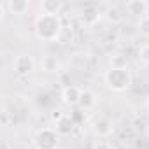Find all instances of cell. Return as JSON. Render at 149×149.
Instances as JSON below:
<instances>
[{"mask_svg":"<svg viewBox=\"0 0 149 149\" xmlns=\"http://www.w3.org/2000/svg\"><path fill=\"white\" fill-rule=\"evenodd\" d=\"M81 93H83V90H79L77 86H65L61 90V102L65 105H70V107L79 105Z\"/></svg>","mask_w":149,"mask_h":149,"instance_id":"cell-6","label":"cell"},{"mask_svg":"<svg viewBox=\"0 0 149 149\" xmlns=\"http://www.w3.org/2000/svg\"><path fill=\"white\" fill-rule=\"evenodd\" d=\"M112 130H114V126H112V123H111L107 118H98V119H95V123H93V133H95L97 137H100V139L109 137V135L112 133Z\"/></svg>","mask_w":149,"mask_h":149,"instance_id":"cell-7","label":"cell"},{"mask_svg":"<svg viewBox=\"0 0 149 149\" xmlns=\"http://www.w3.org/2000/svg\"><path fill=\"white\" fill-rule=\"evenodd\" d=\"M63 28V21L60 16H51V14H40L35 21V35L39 40L44 42H56L60 32Z\"/></svg>","mask_w":149,"mask_h":149,"instance_id":"cell-1","label":"cell"},{"mask_svg":"<svg viewBox=\"0 0 149 149\" xmlns=\"http://www.w3.org/2000/svg\"><path fill=\"white\" fill-rule=\"evenodd\" d=\"M104 81L112 91H125L132 86V74L128 68H107L104 74Z\"/></svg>","mask_w":149,"mask_h":149,"instance_id":"cell-2","label":"cell"},{"mask_svg":"<svg viewBox=\"0 0 149 149\" xmlns=\"http://www.w3.org/2000/svg\"><path fill=\"white\" fill-rule=\"evenodd\" d=\"M139 58H140V61L149 63V44H144V46L139 49Z\"/></svg>","mask_w":149,"mask_h":149,"instance_id":"cell-18","label":"cell"},{"mask_svg":"<svg viewBox=\"0 0 149 149\" xmlns=\"http://www.w3.org/2000/svg\"><path fill=\"white\" fill-rule=\"evenodd\" d=\"M60 135L54 128H40L33 135V147L35 149H56L58 147Z\"/></svg>","mask_w":149,"mask_h":149,"instance_id":"cell-3","label":"cell"},{"mask_svg":"<svg viewBox=\"0 0 149 149\" xmlns=\"http://www.w3.org/2000/svg\"><path fill=\"white\" fill-rule=\"evenodd\" d=\"M147 9H149V6H147L146 0H128V2L125 4V11L128 14L139 18V19L147 16Z\"/></svg>","mask_w":149,"mask_h":149,"instance_id":"cell-5","label":"cell"},{"mask_svg":"<svg viewBox=\"0 0 149 149\" xmlns=\"http://www.w3.org/2000/svg\"><path fill=\"white\" fill-rule=\"evenodd\" d=\"M137 28H139V32H140L142 35L149 37V14L139 19V23H137Z\"/></svg>","mask_w":149,"mask_h":149,"instance_id":"cell-17","label":"cell"},{"mask_svg":"<svg viewBox=\"0 0 149 149\" xmlns=\"http://www.w3.org/2000/svg\"><path fill=\"white\" fill-rule=\"evenodd\" d=\"M81 19L86 26H95L98 21H100V11L93 6H88L83 9V14H81Z\"/></svg>","mask_w":149,"mask_h":149,"instance_id":"cell-10","label":"cell"},{"mask_svg":"<svg viewBox=\"0 0 149 149\" xmlns=\"http://www.w3.org/2000/svg\"><path fill=\"white\" fill-rule=\"evenodd\" d=\"M40 67H42L44 72H56L58 67H60V61H58L56 56L47 54V56H44V58L40 60Z\"/></svg>","mask_w":149,"mask_h":149,"instance_id":"cell-15","label":"cell"},{"mask_svg":"<svg viewBox=\"0 0 149 149\" xmlns=\"http://www.w3.org/2000/svg\"><path fill=\"white\" fill-rule=\"evenodd\" d=\"M109 63H111V68H128V60L125 54H112L109 58Z\"/></svg>","mask_w":149,"mask_h":149,"instance_id":"cell-16","label":"cell"},{"mask_svg":"<svg viewBox=\"0 0 149 149\" xmlns=\"http://www.w3.org/2000/svg\"><path fill=\"white\" fill-rule=\"evenodd\" d=\"M74 39H76L74 26H72V25H63V28H61V32H60V35H58V39H56V42L61 44V46H67V44H72Z\"/></svg>","mask_w":149,"mask_h":149,"instance_id":"cell-14","label":"cell"},{"mask_svg":"<svg viewBox=\"0 0 149 149\" xmlns=\"http://www.w3.org/2000/svg\"><path fill=\"white\" fill-rule=\"evenodd\" d=\"M74 126H76V121H74L72 116H68V114H65L61 119H58L54 123V130H56L58 135H70Z\"/></svg>","mask_w":149,"mask_h":149,"instance_id":"cell-9","label":"cell"},{"mask_svg":"<svg viewBox=\"0 0 149 149\" xmlns=\"http://www.w3.org/2000/svg\"><path fill=\"white\" fill-rule=\"evenodd\" d=\"M63 2L61 0H42L40 2V11L42 14H51V16H58L63 9Z\"/></svg>","mask_w":149,"mask_h":149,"instance_id":"cell-11","label":"cell"},{"mask_svg":"<svg viewBox=\"0 0 149 149\" xmlns=\"http://www.w3.org/2000/svg\"><path fill=\"white\" fill-rule=\"evenodd\" d=\"M63 116H65V114H63V112H61V111H54V112H53V114H51V118H53V121H54V123H56V121H58V119H61V118H63Z\"/></svg>","mask_w":149,"mask_h":149,"instance_id":"cell-20","label":"cell"},{"mask_svg":"<svg viewBox=\"0 0 149 149\" xmlns=\"http://www.w3.org/2000/svg\"><path fill=\"white\" fill-rule=\"evenodd\" d=\"M147 105H149V100H147Z\"/></svg>","mask_w":149,"mask_h":149,"instance_id":"cell-21","label":"cell"},{"mask_svg":"<svg viewBox=\"0 0 149 149\" xmlns=\"http://www.w3.org/2000/svg\"><path fill=\"white\" fill-rule=\"evenodd\" d=\"M93 149H112V147H111V144L105 142V140H97L95 146H93Z\"/></svg>","mask_w":149,"mask_h":149,"instance_id":"cell-19","label":"cell"},{"mask_svg":"<svg viewBox=\"0 0 149 149\" xmlns=\"http://www.w3.org/2000/svg\"><path fill=\"white\" fill-rule=\"evenodd\" d=\"M6 7L9 9L11 14L21 16V14H25L30 9V2H28V0H9V2L6 4Z\"/></svg>","mask_w":149,"mask_h":149,"instance_id":"cell-13","label":"cell"},{"mask_svg":"<svg viewBox=\"0 0 149 149\" xmlns=\"http://www.w3.org/2000/svg\"><path fill=\"white\" fill-rule=\"evenodd\" d=\"M104 18H105L111 25H119V23H123V19H125V11H123L118 4H112V6H109V7L105 9Z\"/></svg>","mask_w":149,"mask_h":149,"instance_id":"cell-8","label":"cell"},{"mask_svg":"<svg viewBox=\"0 0 149 149\" xmlns=\"http://www.w3.org/2000/svg\"><path fill=\"white\" fill-rule=\"evenodd\" d=\"M13 68H14V72L18 76H28V74H32L33 68H35V60L30 54H19V56L14 58Z\"/></svg>","mask_w":149,"mask_h":149,"instance_id":"cell-4","label":"cell"},{"mask_svg":"<svg viewBox=\"0 0 149 149\" xmlns=\"http://www.w3.org/2000/svg\"><path fill=\"white\" fill-rule=\"evenodd\" d=\"M95 104H97V95H95V91H91V90H83L81 98H79V109H81V111H90V109L95 107Z\"/></svg>","mask_w":149,"mask_h":149,"instance_id":"cell-12","label":"cell"}]
</instances>
